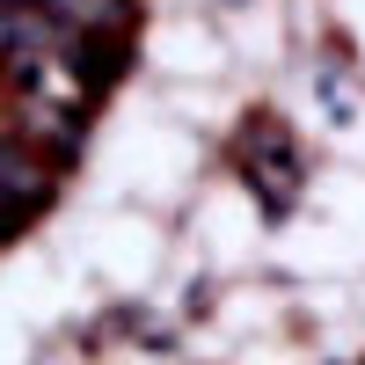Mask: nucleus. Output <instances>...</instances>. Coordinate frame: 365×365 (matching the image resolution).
I'll return each mask as SVG.
<instances>
[{"label": "nucleus", "mask_w": 365, "mask_h": 365, "mask_svg": "<svg viewBox=\"0 0 365 365\" xmlns=\"http://www.w3.org/2000/svg\"><path fill=\"white\" fill-rule=\"evenodd\" d=\"M66 37L73 29H58L51 15L22 8V0H0V73H22V66H37V58L66 51Z\"/></svg>", "instance_id": "1"}, {"label": "nucleus", "mask_w": 365, "mask_h": 365, "mask_svg": "<svg viewBox=\"0 0 365 365\" xmlns=\"http://www.w3.org/2000/svg\"><path fill=\"white\" fill-rule=\"evenodd\" d=\"M44 197H51V175L29 161L15 139H0V227H22Z\"/></svg>", "instance_id": "2"}]
</instances>
